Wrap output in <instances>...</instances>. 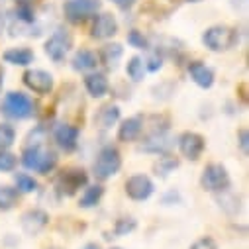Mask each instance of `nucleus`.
I'll return each mask as SVG.
<instances>
[{
	"label": "nucleus",
	"instance_id": "6ab92c4d",
	"mask_svg": "<svg viewBox=\"0 0 249 249\" xmlns=\"http://www.w3.org/2000/svg\"><path fill=\"white\" fill-rule=\"evenodd\" d=\"M96 65H98V55H96L94 51L81 49V51H77L75 57H73V69H75V71L87 73V71L96 69Z\"/></svg>",
	"mask_w": 249,
	"mask_h": 249
},
{
	"label": "nucleus",
	"instance_id": "473e14b6",
	"mask_svg": "<svg viewBox=\"0 0 249 249\" xmlns=\"http://www.w3.org/2000/svg\"><path fill=\"white\" fill-rule=\"evenodd\" d=\"M143 63H145V69H147V71H159V69L163 67V57L157 55V53H151L149 59L143 61Z\"/></svg>",
	"mask_w": 249,
	"mask_h": 249
},
{
	"label": "nucleus",
	"instance_id": "412c9836",
	"mask_svg": "<svg viewBox=\"0 0 249 249\" xmlns=\"http://www.w3.org/2000/svg\"><path fill=\"white\" fill-rule=\"evenodd\" d=\"M118 120H120V108L116 104H106L96 114V124L100 128H112Z\"/></svg>",
	"mask_w": 249,
	"mask_h": 249
},
{
	"label": "nucleus",
	"instance_id": "a19ab883",
	"mask_svg": "<svg viewBox=\"0 0 249 249\" xmlns=\"http://www.w3.org/2000/svg\"><path fill=\"white\" fill-rule=\"evenodd\" d=\"M110 249H122V247H110Z\"/></svg>",
	"mask_w": 249,
	"mask_h": 249
},
{
	"label": "nucleus",
	"instance_id": "c85d7f7f",
	"mask_svg": "<svg viewBox=\"0 0 249 249\" xmlns=\"http://www.w3.org/2000/svg\"><path fill=\"white\" fill-rule=\"evenodd\" d=\"M177 167H178V159H175V157H171V155H163V157H159V161L155 163L157 175H169V173L175 171Z\"/></svg>",
	"mask_w": 249,
	"mask_h": 249
},
{
	"label": "nucleus",
	"instance_id": "c9c22d12",
	"mask_svg": "<svg viewBox=\"0 0 249 249\" xmlns=\"http://www.w3.org/2000/svg\"><path fill=\"white\" fill-rule=\"evenodd\" d=\"M112 2H114L118 8H122V10H128V8H132V6L136 4V0H112Z\"/></svg>",
	"mask_w": 249,
	"mask_h": 249
},
{
	"label": "nucleus",
	"instance_id": "f704fd0d",
	"mask_svg": "<svg viewBox=\"0 0 249 249\" xmlns=\"http://www.w3.org/2000/svg\"><path fill=\"white\" fill-rule=\"evenodd\" d=\"M239 147H241V151H243V155H247L249 153V132L243 128V130H239Z\"/></svg>",
	"mask_w": 249,
	"mask_h": 249
},
{
	"label": "nucleus",
	"instance_id": "ea45409f",
	"mask_svg": "<svg viewBox=\"0 0 249 249\" xmlns=\"http://www.w3.org/2000/svg\"><path fill=\"white\" fill-rule=\"evenodd\" d=\"M189 2H198V0H189Z\"/></svg>",
	"mask_w": 249,
	"mask_h": 249
},
{
	"label": "nucleus",
	"instance_id": "f257e3e1",
	"mask_svg": "<svg viewBox=\"0 0 249 249\" xmlns=\"http://www.w3.org/2000/svg\"><path fill=\"white\" fill-rule=\"evenodd\" d=\"M22 163L26 169L30 171H36V173H41V175H47L49 171L55 169L57 165V155L55 151L43 147V145H30L24 149L22 153Z\"/></svg>",
	"mask_w": 249,
	"mask_h": 249
},
{
	"label": "nucleus",
	"instance_id": "f3484780",
	"mask_svg": "<svg viewBox=\"0 0 249 249\" xmlns=\"http://www.w3.org/2000/svg\"><path fill=\"white\" fill-rule=\"evenodd\" d=\"M85 89H87V92H89L90 96L100 98V96H104V94L108 92L110 83H108L106 75H102V73H90V75H87V79H85Z\"/></svg>",
	"mask_w": 249,
	"mask_h": 249
},
{
	"label": "nucleus",
	"instance_id": "c756f323",
	"mask_svg": "<svg viewBox=\"0 0 249 249\" xmlns=\"http://www.w3.org/2000/svg\"><path fill=\"white\" fill-rule=\"evenodd\" d=\"M16 165H18V157L14 153H10L6 149L0 151V171H2V173H10V171L16 169Z\"/></svg>",
	"mask_w": 249,
	"mask_h": 249
},
{
	"label": "nucleus",
	"instance_id": "4be33fe9",
	"mask_svg": "<svg viewBox=\"0 0 249 249\" xmlns=\"http://www.w3.org/2000/svg\"><path fill=\"white\" fill-rule=\"evenodd\" d=\"M18 198H20V193L14 189V186L0 184V210L2 212L12 210L18 204Z\"/></svg>",
	"mask_w": 249,
	"mask_h": 249
},
{
	"label": "nucleus",
	"instance_id": "a878e982",
	"mask_svg": "<svg viewBox=\"0 0 249 249\" xmlns=\"http://www.w3.org/2000/svg\"><path fill=\"white\" fill-rule=\"evenodd\" d=\"M218 200H220V206H222L228 214H237V212H239V196L228 193V189L222 191V196H220Z\"/></svg>",
	"mask_w": 249,
	"mask_h": 249
},
{
	"label": "nucleus",
	"instance_id": "72a5a7b5",
	"mask_svg": "<svg viewBox=\"0 0 249 249\" xmlns=\"http://www.w3.org/2000/svg\"><path fill=\"white\" fill-rule=\"evenodd\" d=\"M191 249H218V243L212 237H200L191 245Z\"/></svg>",
	"mask_w": 249,
	"mask_h": 249
},
{
	"label": "nucleus",
	"instance_id": "79ce46f5",
	"mask_svg": "<svg viewBox=\"0 0 249 249\" xmlns=\"http://www.w3.org/2000/svg\"><path fill=\"white\" fill-rule=\"evenodd\" d=\"M53 249H59V247H53Z\"/></svg>",
	"mask_w": 249,
	"mask_h": 249
},
{
	"label": "nucleus",
	"instance_id": "dca6fc26",
	"mask_svg": "<svg viewBox=\"0 0 249 249\" xmlns=\"http://www.w3.org/2000/svg\"><path fill=\"white\" fill-rule=\"evenodd\" d=\"M189 75L195 81V85H198L200 89H210L214 85V71L208 65H204L202 61L189 63Z\"/></svg>",
	"mask_w": 249,
	"mask_h": 249
},
{
	"label": "nucleus",
	"instance_id": "2eb2a0df",
	"mask_svg": "<svg viewBox=\"0 0 249 249\" xmlns=\"http://www.w3.org/2000/svg\"><path fill=\"white\" fill-rule=\"evenodd\" d=\"M143 132V118L142 116H132L128 120L122 122V126L118 130V140L128 143V142H136Z\"/></svg>",
	"mask_w": 249,
	"mask_h": 249
},
{
	"label": "nucleus",
	"instance_id": "b1692460",
	"mask_svg": "<svg viewBox=\"0 0 249 249\" xmlns=\"http://www.w3.org/2000/svg\"><path fill=\"white\" fill-rule=\"evenodd\" d=\"M102 195H104L102 186L100 184H92V186H89V189H85V193H83V196L79 200V206L81 208H92V206H96L100 202Z\"/></svg>",
	"mask_w": 249,
	"mask_h": 249
},
{
	"label": "nucleus",
	"instance_id": "1a4fd4ad",
	"mask_svg": "<svg viewBox=\"0 0 249 249\" xmlns=\"http://www.w3.org/2000/svg\"><path fill=\"white\" fill-rule=\"evenodd\" d=\"M155 191L153 186V180L147 177V175H134L126 180V195L132 198V200H147Z\"/></svg>",
	"mask_w": 249,
	"mask_h": 249
},
{
	"label": "nucleus",
	"instance_id": "bb28decb",
	"mask_svg": "<svg viewBox=\"0 0 249 249\" xmlns=\"http://www.w3.org/2000/svg\"><path fill=\"white\" fill-rule=\"evenodd\" d=\"M37 189V182L34 177H30L28 173H18L16 175V191L18 193H34Z\"/></svg>",
	"mask_w": 249,
	"mask_h": 249
},
{
	"label": "nucleus",
	"instance_id": "9b49d317",
	"mask_svg": "<svg viewBox=\"0 0 249 249\" xmlns=\"http://www.w3.org/2000/svg\"><path fill=\"white\" fill-rule=\"evenodd\" d=\"M24 85L37 92V94H49L53 90V75L43 69H30L24 73Z\"/></svg>",
	"mask_w": 249,
	"mask_h": 249
},
{
	"label": "nucleus",
	"instance_id": "20e7f679",
	"mask_svg": "<svg viewBox=\"0 0 249 249\" xmlns=\"http://www.w3.org/2000/svg\"><path fill=\"white\" fill-rule=\"evenodd\" d=\"M230 173L224 165L220 163H210L204 167L202 177H200V184L202 189L208 193H222L226 189H230Z\"/></svg>",
	"mask_w": 249,
	"mask_h": 249
},
{
	"label": "nucleus",
	"instance_id": "aec40b11",
	"mask_svg": "<svg viewBox=\"0 0 249 249\" xmlns=\"http://www.w3.org/2000/svg\"><path fill=\"white\" fill-rule=\"evenodd\" d=\"M124 55V47L120 43H108L98 51V61H102L108 67H116V63Z\"/></svg>",
	"mask_w": 249,
	"mask_h": 249
},
{
	"label": "nucleus",
	"instance_id": "e433bc0d",
	"mask_svg": "<svg viewBox=\"0 0 249 249\" xmlns=\"http://www.w3.org/2000/svg\"><path fill=\"white\" fill-rule=\"evenodd\" d=\"M4 28H6V14H0V36H2Z\"/></svg>",
	"mask_w": 249,
	"mask_h": 249
},
{
	"label": "nucleus",
	"instance_id": "f8f14e48",
	"mask_svg": "<svg viewBox=\"0 0 249 249\" xmlns=\"http://www.w3.org/2000/svg\"><path fill=\"white\" fill-rule=\"evenodd\" d=\"M47 222H49L47 212L39 208H32L22 214V230L26 235H37L47 226Z\"/></svg>",
	"mask_w": 249,
	"mask_h": 249
},
{
	"label": "nucleus",
	"instance_id": "423d86ee",
	"mask_svg": "<svg viewBox=\"0 0 249 249\" xmlns=\"http://www.w3.org/2000/svg\"><path fill=\"white\" fill-rule=\"evenodd\" d=\"M98 10H100V0H67L63 6L65 18L73 24H81L92 18Z\"/></svg>",
	"mask_w": 249,
	"mask_h": 249
},
{
	"label": "nucleus",
	"instance_id": "4c0bfd02",
	"mask_svg": "<svg viewBox=\"0 0 249 249\" xmlns=\"http://www.w3.org/2000/svg\"><path fill=\"white\" fill-rule=\"evenodd\" d=\"M83 249H100V245H96V243H87Z\"/></svg>",
	"mask_w": 249,
	"mask_h": 249
},
{
	"label": "nucleus",
	"instance_id": "a211bd4d",
	"mask_svg": "<svg viewBox=\"0 0 249 249\" xmlns=\"http://www.w3.org/2000/svg\"><path fill=\"white\" fill-rule=\"evenodd\" d=\"M2 59L10 65H20V67H26L34 61V51L28 49V47H12L8 51L2 53Z\"/></svg>",
	"mask_w": 249,
	"mask_h": 249
},
{
	"label": "nucleus",
	"instance_id": "58836bf2",
	"mask_svg": "<svg viewBox=\"0 0 249 249\" xmlns=\"http://www.w3.org/2000/svg\"><path fill=\"white\" fill-rule=\"evenodd\" d=\"M0 90H2V77H0Z\"/></svg>",
	"mask_w": 249,
	"mask_h": 249
},
{
	"label": "nucleus",
	"instance_id": "393cba45",
	"mask_svg": "<svg viewBox=\"0 0 249 249\" xmlns=\"http://www.w3.org/2000/svg\"><path fill=\"white\" fill-rule=\"evenodd\" d=\"M126 71H128V77L134 81V83H140L143 77H145V63H143V59L142 57H132L130 61H128V67H126Z\"/></svg>",
	"mask_w": 249,
	"mask_h": 249
},
{
	"label": "nucleus",
	"instance_id": "2f4dec72",
	"mask_svg": "<svg viewBox=\"0 0 249 249\" xmlns=\"http://www.w3.org/2000/svg\"><path fill=\"white\" fill-rule=\"evenodd\" d=\"M128 43L132 45V47H138V49H147L149 45H147V39L143 37V34H140V32H130L128 34Z\"/></svg>",
	"mask_w": 249,
	"mask_h": 249
},
{
	"label": "nucleus",
	"instance_id": "6e6552de",
	"mask_svg": "<svg viewBox=\"0 0 249 249\" xmlns=\"http://www.w3.org/2000/svg\"><path fill=\"white\" fill-rule=\"evenodd\" d=\"M204 147H206V142L200 134L196 132H184L180 138H178V149H180V155L186 157L189 161H196L200 159V155L204 153Z\"/></svg>",
	"mask_w": 249,
	"mask_h": 249
},
{
	"label": "nucleus",
	"instance_id": "ddd939ff",
	"mask_svg": "<svg viewBox=\"0 0 249 249\" xmlns=\"http://www.w3.org/2000/svg\"><path fill=\"white\" fill-rule=\"evenodd\" d=\"M118 32V22L112 14H100L94 18L92 28H90V36L94 39H108L112 36H116Z\"/></svg>",
	"mask_w": 249,
	"mask_h": 249
},
{
	"label": "nucleus",
	"instance_id": "cd10ccee",
	"mask_svg": "<svg viewBox=\"0 0 249 249\" xmlns=\"http://www.w3.org/2000/svg\"><path fill=\"white\" fill-rule=\"evenodd\" d=\"M16 142V130L10 124H0V151L8 149Z\"/></svg>",
	"mask_w": 249,
	"mask_h": 249
},
{
	"label": "nucleus",
	"instance_id": "4468645a",
	"mask_svg": "<svg viewBox=\"0 0 249 249\" xmlns=\"http://www.w3.org/2000/svg\"><path fill=\"white\" fill-rule=\"evenodd\" d=\"M53 136H55L57 145L65 151H73L79 143V128L71 126V124H59L53 132Z\"/></svg>",
	"mask_w": 249,
	"mask_h": 249
},
{
	"label": "nucleus",
	"instance_id": "f03ea898",
	"mask_svg": "<svg viewBox=\"0 0 249 249\" xmlns=\"http://www.w3.org/2000/svg\"><path fill=\"white\" fill-rule=\"evenodd\" d=\"M237 41V34L228 26H212L202 34V43L210 51H228Z\"/></svg>",
	"mask_w": 249,
	"mask_h": 249
},
{
	"label": "nucleus",
	"instance_id": "7ed1b4c3",
	"mask_svg": "<svg viewBox=\"0 0 249 249\" xmlns=\"http://www.w3.org/2000/svg\"><path fill=\"white\" fill-rule=\"evenodd\" d=\"M120 167H122L120 151L112 145H106V147L100 149V153L94 161V175L100 180H108L120 171Z\"/></svg>",
	"mask_w": 249,
	"mask_h": 249
},
{
	"label": "nucleus",
	"instance_id": "7c9ffc66",
	"mask_svg": "<svg viewBox=\"0 0 249 249\" xmlns=\"http://www.w3.org/2000/svg\"><path fill=\"white\" fill-rule=\"evenodd\" d=\"M136 228H138V224H136L134 218H120L116 222V226H114V231H116V235H128Z\"/></svg>",
	"mask_w": 249,
	"mask_h": 249
},
{
	"label": "nucleus",
	"instance_id": "5701e85b",
	"mask_svg": "<svg viewBox=\"0 0 249 249\" xmlns=\"http://www.w3.org/2000/svg\"><path fill=\"white\" fill-rule=\"evenodd\" d=\"M169 147H171V142L167 140L165 132L163 134H151L142 145L143 151H151V153H165Z\"/></svg>",
	"mask_w": 249,
	"mask_h": 249
},
{
	"label": "nucleus",
	"instance_id": "9d476101",
	"mask_svg": "<svg viewBox=\"0 0 249 249\" xmlns=\"http://www.w3.org/2000/svg\"><path fill=\"white\" fill-rule=\"evenodd\" d=\"M89 177L83 169H67L59 175L57 178V186L61 189V193L67 195V196H73L79 189H83V186L87 184Z\"/></svg>",
	"mask_w": 249,
	"mask_h": 249
},
{
	"label": "nucleus",
	"instance_id": "39448f33",
	"mask_svg": "<svg viewBox=\"0 0 249 249\" xmlns=\"http://www.w3.org/2000/svg\"><path fill=\"white\" fill-rule=\"evenodd\" d=\"M2 112L14 120H26L34 114V100L24 92H8L2 100Z\"/></svg>",
	"mask_w": 249,
	"mask_h": 249
},
{
	"label": "nucleus",
	"instance_id": "0eeeda50",
	"mask_svg": "<svg viewBox=\"0 0 249 249\" xmlns=\"http://www.w3.org/2000/svg\"><path fill=\"white\" fill-rule=\"evenodd\" d=\"M71 47H73V37L65 30H57L45 41V53L49 55V59L55 61V63H61V61L67 57V53L71 51Z\"/></svg>",
	"mask_w": 249,
	"mask_h": 249
}]
</instances>
